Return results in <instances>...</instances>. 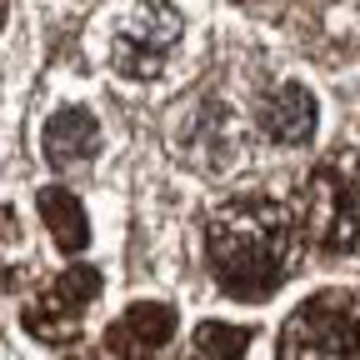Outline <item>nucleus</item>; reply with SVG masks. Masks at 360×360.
<instances>
[{"label":"nucleus","mask_w":360,"mask_h":360,"mask_svg":"<svg viewBox=\"0 0 360 360\" xmlns=\"http://www.w3.org/2000/svg\"><path fill=\"white\" fill-rule=\"evenodd\" d=\"M295 245H300V215L276 195H240L220 205L205 225L215 281L240 300L276 290L295 265Z\"/></svg>","instance_id":"f257e3e1"},{"label":"nucleus","mask_w":360,"mask_h":360,"mask_svg":"<svg viewBox=\"0 0 360 360\" xmlns=\"http://www.w3.org/2000/svg\"><path fill=\"white\" fill-rule=\"evenodd\" d=\"M180 40H186V20L165 0H120L101 20V56L125 80L165 75Z\"/></svg>","instance_id":"f03ea898"},{"label":"nucleus","mask_w":360,"mask_h":360,"mask_svg":"<svg viewBox=\"0 0 360 360\" xmlns=\"http://www.w3.org/2000/svg\"><path fill=\"white\" fill-rule=\"evenodd\" d=\"M300 236L321 255L360 250V155L355 150H330L310 170Z\"/></svg>","instance_id":"7ed1b4c3"},{"label":"nucleus","mask_w":360,"mask_h":360,"mask_svg":"<svg viewBox=\"0 0 360 360\" xmlns=\"http://www.w3.org/2000/svg\"><path fill=\"white\" fill-rule=\"evenodd\" d=\"M281 360H360V305L340 290L310 295L281 330Z\"/></svg>","instance_id":"20e7f679"},{"label":"nucleus","mask_w":360,"mask_h":360,"mask_svg":"<svg viewBox=\"0 0 360 360\" xmlns=\"http://www.w3.org/2000/svg\"><path fill=\"white\" fill-rule=\"evenodd\" d=\"M245 146V120L225 101H195V110L180 125V155L195 170H225Z\"/></svg>","instance_id":"39448f33"},{"label":"nucleus","mask_w":360,"mask_h":360,"mask_svg":"<svg viewBox=\"0 0 360 360\" xmlns=\"http://www.w3.org/2000/svg\"><path fill=\"white\" fill-rule=\"evenodd\" d=\"M260 130L276 146H305L310 135H315V101H310V90L295 85V80L276 85L260 101Z\"/></svg>","instance_id":"423d86ee"},{"label":"nucleus","mask_w":360,"mask_h":360,"mask_svg":"<svg viewBox=\"0 0 360 360\" xmlns=\"http://www.w3.org/2000/svg\"><path fill=\"white\" fill-rule=\"evenodd\" d=\"M170 330H175V310L170 305H135V310H125V321H115L110 326V350L120 355V360H141V355H155L165 340H170Z\"/></svg>","instance_id":"0eeeda50"},{"label":"nucleus","mask_w":360,"mask_h":360,"mask_svg":"<svg viewBox=\"0 0 360 360\" xmlns=\"http://www.w3.org/2000/svg\"><path fill=\"white\" fill-rule=\"evenodd\" d=\"M96 146H101V125H96V115L90 110H56L51 120H45V160L51 165H80V160H90L96 155Z\"/></svg>","instance_id":"6e6552de"},{"label":"nucleus","mask_w":360,"mask_h":360,"mask_svg":"<svg viewBox=\"0 0 360 360\" xmlns=\"http://www.w3.org/2000/svg\"><path fill=\"white\" fill-rule=\"evenodd\" d=\"M40 215H45V225H51V240H56L65 255H75V250L85 245L90 225H85V210H80V200H75L70 191L45 186V191H40Z\"/></svg>","instance_id":"1a4fd4ad"},{"label":"nucleus","mask_w":360,"mask_h":360,"mask_svg":"<svg viewBox=\"0 0 360 360\" xmlns=\"http://www.w3.org/2000/svg\"><path fill=\"white\" fill-rule=\"evenodd\" d=\"M101 295V276L90 265H70L65 276L45 290V321H51V315H80L85 310V300H96ZM45 321H30V326H45Z\"/></svg>","instance_id":"9d476101"},{"label":"nucleus","mask_w":360,"mask_h":360,"mask_svg":"<svg viewBox=\"0 0 360 360\" xmlns=\"http://www.w3.org/2000/svg\"><path fill=\"white\" fill-rule=\"evenodd\" d=\"M195 345L205 360H245V345H250V330L240 326H225V321H205L195 330Z\"/></svg>","instance_id":"9b49d317"},{"label":"nucleus","mask_w":360,"mask_h":360,"mask_svg":"<svg viewBox=\"0 0 360 360\" xmlns=\"http://www.w3.org/2000/svg\"><path fill=\"white\" fill-rule=\"evenodd\" d=\"M0 20H6V0H0Z\"/></svg>","instance_id":"f8f14e48"}]
</instances>
